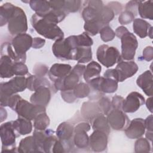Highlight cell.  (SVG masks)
Returning a JSON list of instances; mask_svg holds the SVG:
<instances>
[{
	"instance_id": "1",
	"label": "cell",
	"mask_w": 153,
	"mask_h": 153,
	"mask_svg": "<svg viewBox=\"0 0 153 153\" xmlns=\"http://www.w3.org/2000/svg\"><path fill=\"white\" fill-rule=\"evenodd\" d=\"M30 22L36 32L45 38L56 41L64 37L63 32L57 24L49 21L42 16L33 14Z\"/></svg>"
},
{
	"instance_id": "2",
	"label": "cell",
	"mask_w": 153,
	"mask_h": 153,
	"mask_svg": "<svg viewBox=\"0 0 153 153\" xmlns=\"http://www.w3.org/2000/svg\"><path fill=\"white\" fill-rule=\"evenodd\" d=\"M27 88V79L24 76H17L0 84L1 106H6L8 99L12 95L22 92Z\"/></svg>"
},
{
	"instance_id": "3",
	"label": "cell",
	"mask_w": 153,
	"mask_h": 153,
	"mask_svg": "<svg viewBox=\"0 0 153 153\" xmlns=\"http://www.w3.org/2000/svg\"><path fill=\"white\" fill-rule=\"evenodd\" d=\"M138 69L137 65L134 61L121 60L115 69L106 70L103 76L112 78L118 82H123L135 75Z\"/></svg>"
},
{
	"instance_id": "4",
	"label": "cell",
	"mask_w": 153,
	"mask_h": 153,
	"mask_svg": "<svg viewBox=\"0 0 153 153\" xmlns=\"http://www.w3.org/2000/svg\"><path fill=\"white\" fill-rule=\"evenodd\" d=\"M85 67V65L80 63L75 65L68 75L54 82V85L56 90L60 91L73 90L79 83L80 78L83 75Z\"/></svg>"
},
{
	"instance_id": "5",
	"label": "cell",
	"mask_w": 153,
	"mask_h": 153,
	"mask_svg": "<svg viewBox=\"0 0 153 153\" xmlns=\"http://www.w3.org/2000/svg\"><path fill=\"white\" fill-rule=\"evenodd\" d=\"M96 57L97 60L106 68L114 66L122 59L118 50L107 44H102L98 47Z\"/></svg>"
},
{
	"instance_id": "6",
	"label": "cell",
	"mask_w": 153,
	"mask_h": 153,
	"mask_svg": "<svg viewBox=\"0 0 153 153\" xmlns=\"http://www.w3.org/2000/svg\"><path fill=\"white\" fill-rule=\"evenodd\" d=\"M8 30L12 35L24 33L27 30V17L22 8L16 7L8 22Z\"/></svg>"
},
{
	"instance_id": "7",
	"label": "cell",
	"mask_w": 153,
	"mask_h": 153,
	"mask_svg": "<svg viewBox=\"0 0 153 153\" xmlns=\"http://www.w3.org/2000/svg\"><path fill=\"white\" fill-rule=\"evenodd\" d=\"M2 152H15L16 138L18 137L12 124V121L4 123L0 126Z\"/></svg>"
},
{
	"instance_id": "8",
	"label": "cell",
	"mask_w": 153,
	"mask_h": 153,
	"mask_svg": "<svg viewBox=\"0 0 153 153\" xmlns=\"http://www.w3.org/2000/svg\"><path fill=\"white\" fill-rule=\"evenodd\" d=\"M13 111L17 112L18 116L31 121L33 120L39 114L45 112V106L34 105L21 97Z\"/></svg>"
},
{
	"instance_id": "9",
	"label": "cell",
	"mask_w": 153,
	"mask_h": 153,
	"mask_svg": "<svg viewBox=\"0 0 153 153\" xmlns=\"http://www.w3.org/2000/svg\"><path fill=\"white\" fill-rule=\"evenodd\" d=\"M120 39L121 42V59L127 61L133 60L138 47L136 37L128 30L120 37Z\"/></svg>"
},
{
	"instance_id": "10",
	"label": "cell",
	"mask_w": 153,
	"mask_h": 153,
	"mask_svg": "<svg viewBox=\"0 0 153 153\" xmlns=\"http://www.w3.org/2000/svg\"><path fill=\"white\" fill-rule=\"evenodd\" d=\"M33 38L26 33L16 35L11 41V45L14 52L25 62L26 59V53L32 47Z\"/></svg>"
},
{
	"instance_id": "11",
	"label": "cell",
	"mask_w": 153,
	"mask_h": 153,
	"mask_svg": "<svg viewBox=\"0 0 153 153\" xmlns=\"http://www.w3.org/2000/svg\"><path fill=\"white\" fill-rule=\"evenodd\" d=\"M118 81L104 76H98L91 79L88 82L91 89L104 93H112L118 88Z\"/></svg>"
},
{
	"instance_id": "12",
	"label": "cell",
	"mask_w": 153,
	"mask_h": 153,
	"mask_svg": "<svg viewBox=\"0 0 153 153\" xmlns=\"http://www.w3.org/2000/svg\"><path fill=\"white\" fill-rule=\"evenodd\" d=\"M74 127L72 124L63 122L59 124L56 130V136L62 142L65 152L69 151L74 145L73 140Z\"/></svg>"
},
{
	"instance_id": "13",
	"label": "cell",
	"mask_w": 153,
	"mask_h": 153,
	"mask_svg": "<svg viewBox=\"0 0 153 153\" xmlns=\"http://www.w3.org/2000/svg\"><path fill=\"white\" fill-rule=\"evenodd\" d=\"M90 125L86 122L79 123L74 127L73 140L76 148L84 149L89 146V137L87 131L90 130Z\"/></svg>"
},
{
	"instance_id": "14",
	"label": "cell",
	"mask_w": 153,
	"mask_h": 153,
	"mask_svg": "<svg viewBox=\"0 0 153 153\" xmlns=\"http://www.w3.org/2000/svg\"><path fill=\"white\" fill-rule=\"evenodd\" d=\"M66 38L55 41L52 45V51L55 57L60 60H72L74 50Z\"/></svg>"
},
{
	"instance_id": "15",
	"label": "cell",
	"mask_w": 153,
	"mask_h": 153,
	"mask_svg": "<svg viewBox=\"0 0 153 153\" xmlns=\"http://www.w3.org/2000/svg\"><path fill=\"white\" fill-rule=\"evenodd\" d=\"M106 118L109 126L115 130L125 129L130 121L124 112L117 109H113L107 115Z\"/></svg>"
},
{
	"instance_id": "16",
	"label": "cell",
	"mask_w": 153,
	"mask_h": 153,
	"mask_svg": "<svg viewBox=\"0 0 153 153\" xmlns=\"http://www.w3.org/2000/svg\"><path fill=\"white\" fill-rule=\"evenodd\" d=\"M145 103V100L142 94L136 91L131 92L123 101L122 111L126 113L134 112Z\"/></svg>"
},
{
	"instance_id": "17",
	"label": "cell",
	"mask_w": 153,
	"mask_h": 153,
	"mask_svg": "<svg viewBox=\"0 0 153 153\" xmlns=\"http://www.w3.org/2000/svg\"><path fill=\"white\" fill-rule=\"evenodd\" d=\"M108 135L100 130H94L89 136V146L94 152H102L106 149Z\"/></svg>"
},
{
	"instance_id": "18",
	"label": "cell",
	"mask_w": 153,
	"mask_h": 153,
	"mask_svg": "<svg viewBox=\"0 0 153 153\" xmlns=\"http://www.w3.org/2000/svg\"><path fill=\"white\" fill-rule=\"evenodd\" d=\"M145 129L144 120L137 118L130 121V124L124 129V132L129 139H138L144 134Z\"/></svg>"
},
{
	"instance_id": "19",
	"label": "cell",
	"mask_w": 153,
	"mask_h": 153,
	"mask_svg": "<svg viewBox=\"0 0 153 153\" xmlns=\"http://www.w3.org/2000/svg\"><path fill=\"white\" fill-rule=\"evenodd\" d=\"M50 87L42 86L37 88L30 97L32 103L45 106L50 102L51 99Z\"/></svg>"
},
{
	"instance_id": "20",
	"label": "cell",
	"mask_w": 153,
	"mask_h": 153,
	"mask_svg": "<svg viewBox=\"0 0 153 153\" xmlns=\"http://www.w3.org/2000/svg\"><path fill=\"white\" fill-rule=\"evenodd\" d=\"M136 84L148 96L153 94V79L152 72L146 71L140 75L136 79Z\"/></svg>"
},
{
	"instance_id": "21",
	"label": "cell",
	"mask_w": 153,
	"mask_h": 153,
	"mask_svg": "<svg viewBox=\"0 0 153 153\" xmlns=\"http://www.w3.org/2000/svg\"><path fill=\"white\" fill-rule=\"evenodd\" d=\"M134 32L141 38L149 36L152 38V27L146 20L142 19H134L133 24Z\"/></svg>"
},
{
	"instance_id": "22",
	"label": "cell",
	"mask_w": 153,
	"mask_h": 153,
	"mask_svg": "<svg viewBox=\"0 0 153 153\" xmlns=\"http://www.w3.org/2000/svg\"><path fill=\"white\" fill-rule=\"evenodd\" d=\"M72 70V66L69 64L54 63L48 71V75L50 79L54 82L68 75Z\"/></svg>"
},
{
	"instance_id": "23",
	"label": "cell",
	"mask_w": 153,
	"mask_h": 153,
	"mask_svg": "<svg viewBox=\"0 0 153 153\" xmlns=\"http://www.w3.org/2000/svg\"><path fill=\"white\" fill-rule=\"evenodd\" d=\"M66 39L74 49L78 47H91L93 44V39L85 32L78 35L69 36Z\"/></svg>"
},
{
	"instance_id": "24",
	"label": "cell",
	"mask_w": 153,
	"mask_h": 153,
	"mask_svg": "<svg viewBox=\"0 0 153 153\" xmlns=\"http://www.w3.org/2000/svg\"><path fill=\"white\" fill-rule=\"evenodd\" d=\"M12 124L18 137L20 136V135L29 134L32 130L31 121L19 116L17 120L12 121Z\"/></svg>"
},
{
	"instance_id": "25",
	"label": "cell",
	"mask_w": 153,
	"mask_h": 153,
	"mask_svg": "<svg viewBox=\"0 0 153 153\" xmlns=\"http://www.w3.org/2000/svg\"><path fill=\"white\" fill-rule=\"evenodd\" d=\"M92 51L91 47H78L73 53L72 60H76L78 63H85L91 61Z\"/></svg>"
},
{
	"instance_id": "26",
	"label": "cell",
	"mask_w": 153,
	"mask_h": 153,
	"mask_svg": "<svg viewBox=\"0 0 153 153\" xmlns=\"http://www.w3.org/2000/svg\"><path fill=\"white\" fill-rule=\"evenodd\" d=\"M14 61L8 56H1L0 76L2 78H8L13 76V66Z\"/></svg>"
},
{
	"instance_id": "27",
	"label": "cell",
	"mask_w": 153,
	"mask_h": 153,
	"mask_svg": "<svg viewBox=\"0 0 153 153\" xmlns=\"http://www.w3.org/2000/svg\"><path fill=\"white\" fill-rule=\"evenodd\" d=\"M26 79L27 88L32 91H35L37 88L42 86L50 87L51 85L49 81L44 76H40L29 74V76L26 77Z\"/></svg>"
},
{
	"instance_id": "28",
	"label": "cell",
	"mask_w": 153,
	"mask_h": 153,
	"mask_svg": "<svg viewBox=\"0 0 153 153\" xmlns=\"http://www.w3.org/2000/svg\"><path fill=\"white\" fill-rule=\"evenodd\" d=\"M102 67L99 63L95 61L90 62L85 67L83 74L84 80L88 83L91 79L100 76Z\"/></svg>"
},
{
	"instance_id": "29",
	"label": "cell",
	"mask_w": 153,
	"mask_h": 153,
	"mask_svg": "<svg viewBox=\"0 0 153 153\" xmlns=\"http://www.w3.org/2000/svg\"><path fill=\"white\" fill-rule=\"evenodd\" d=\"M91 126L94 130L102 131L108 135L110 133V126L107 118L102 113L97 115L91 120Z\"/></svg>"
},
{
	"instance_id": "30",
	"label": "cell",
	"mask_w": 153,
	"mask_h": 153,
	"mask_svg": "<svg viewBox=\"0 0 153 153\" xmlns=\"http://www.w3.org/2000/svg\"><path fill=\"white\" fill-rule=\"evenodd\" d=\"M17 151L22 153L38 152L33 136H29L22 139L19 143Z\"/></svg>"
},
{
	"instance_id": "31",
	"label": "cell",
	"mask_w": 153,
	"mask_h": 153,
	"mask_svg": "<svg viewBox=\"0 0 153 153\" xmlns=\"http://www.w3.org/2000/svg\"><path fill=\"white\" fill-rule=\"evenodd\" d=\"M16 6L11 3L6 2L0 7V24L3 26L8 23L10 19L13 14Z\"/></svg>"
},
{
	"instance_id": "32",
	"label": "cell",
	"mask_w": 153,
	"mask_h": 153,
	"mask_svg": "<svg viewBox=\"0 0 153 153\" xmlns=\"http://www.w3.org/2000/svg\"><path fill=\"white\" fill-rule=\"evenodd\" d=\"M137 11L142 19L153 20V1H140L137 7Z\"/></svg>"
},
{
	"instance_id": "33",
	"label": "cell",
	"mask_w": 153,
	"mask_h": 153,
	"mask_svg": "<svg viewBox=\"0 0 153 153\" xmlns=\"http://www.w3.org/2000/svg\"><path fill=\"white\" fill-rule=\"evenodd\" d=\"M54 131L51 130H35L33 131V136L37 147L38 152H42V145L46 138L50 135L53 134Z\"/></svg>"
},
{
	"instance_id": "34",
	"label": "cell",
	"mask_w": 153,
	"mask_h": 153,
	"mask_svg": "<svg viewBox=\"0 0 153 153\" xmlns=\"http://www.w3.org/2000/svg\"><path fill=\"white\" fill-rule=\"evenodd\" d=\"M29 4L32 10L39 15H44L51 10L48 1H30Z\"/></svg>"
},
{
	"instance_id": "35",
	"label": "cell",
	"mask_w": 153,
	"mask_h": 153,
	"mask_svg": "<svg viewBox=\"0 0 153 153\" xmlns=\"http://www.w3.org/2000/svg\"><path fill=\"white\" fill-rule=\"evenodd\" d=\"M33 120V127L35 130H46L50 124V118L45 112L39 114Z\"/></svg>"
},
{
	"instance_id": "36",
	"label": "cell",
	"mask_w": 153,
	"mask_h": 153,
	"mask_svg": "<svg viewBox=\"0 0 153 153\" xmlns=\"http://www.w3.org/2000/svg\"><path fill=\"white\" fill-rule=\"evenodd\" d=\"M105 26H106V25L99 21L85 22L84 29L85 30V32H86L89 36H95L99 33L100 29Z\"/></svg>"
},
{
	"instance_id": "37",
	"label": "cell",
	"mask_w": 153,
	"mask_h": 153,
	"mask_svg": "<svg viewBox=\"0 0 153 153\" xmlns=\"http://www.w3.org/2000/svg\"><path fill=\"white\" fill-rule=\"evenodd\" d=\"M91 90V88L88 83L80 82L74 87L73 93L76 99L84 98L90 95Z\"/></svg>"
},
{
	"instance_id": "38",
	"label": "cell",
	"mask_w": 153,
	"mask_h": 153,
	"mask_svg": "<svg viewBox=\"0 0 153 153\" xmlns=\"http://www.w3.org/2000/svg\"><path fill=\"white\" fill-rule=\"evenodd\" d=\"M151 149V146L149 140L146 138H138L135 142L134 151L137 153L149 152Z\"/></svg>"
},
{
	"instance_id": "39",
	"label": "cell",
	"mask_w": 153,
	"mask_h": 153,
	"mask_svg": "<svg viewBox=\"0 0 153 153\" xmlns=\"http://www.w3.org/2000/svg\"><path fill=\"white\" fill-rule=\"evenodd\" d=\"M81 4L82 2L79 0L64 1L63 11L66 14L69 13H75L79 10Z\"/></svg>"
},
{
	"instance_id": "40",
	"label": "cell",
	"mask_w": 153,
	"mask_h": 153,
	"mask_svg": "<svg viewBox=\"0 0 153 153\" xmlns=\"http://www.w3.org/2000/svg\"><path fill=\"white\" fill-rule=\"evenodd\" d=\"M101 39L103 42H109L114 39L115 36V32L108 25L103 26L99 31Z\"/></svg>"
},
{
	"instance_id": "41",
	"label": "cell",
	"mask_w": 153,
	"mask_h": 153,
	"mask_svg": "<svg viewBox=\"0 0 153 153\" xmlns=\"http://www.w3.org/2000/svg\"><path fill=\"white\" fill-rule=\"evenodd\" d=\"M97 105L100 111L106 115H107L113 109L112 103L107 97H101L98 101Z\"/></svg>"
},
{
	"instance_id": "42",
	"label": "cell",
	"mask_w": 153,
	"mask_h": 153,
	"mask_svg": "<svg viewBox=\"0 0 153 153\" xmlns=\"http://www.w3.org/2000/svg\"><path fill=\"white\" fill-rule=\"evenodd\" d=\"M13 73L16 76H25L28 74V69L25 63L22 62H14L13 66Z\"/></svg>"
},
{
	"instance_id": "43",
	"label": "cell",
	"mask_w": 153,
	"mask_h": 153,
	"mask_svg": "<svg viewBox=\"0 0 153 153\" xmlns=\"http://www.w3.org/2000/svg\"><path fill=\"white\" fill-rule=\"evenodd\" d=\"M134 17L135 16L133 13L125 10L120 14L118 17V22L121 25H127L134 20Z\"/></svg>"
},
{
	"instance_id": "44",
	"label": "cell",
	"mask_w": 153,
	"mask_h": 153,
	"mask_svg": "<svg viewBox=\"0 0 153 153\" xmlns=\"http://www.w3.org/2000/svg\"><path fill=\"white\" fill-rule=\"evenodd\" d=\"M33 72L35 74L34 75L40 76H44L48 72V69L45 65L38 64L34 66Z\"/></svg>"
},
{
	"instance_id": "45",
	"label": "cell",
	"mask_w": 153,
	"mask_h": 153,
	"mask_svg": "<svg viewBox=\"0 0 153 153\" xmlns=\"http://www.w3.org/2000/svg\"><path fill=\"white\" fill-rule=\"evenodd\" d=\"M61 96L63 100L68 103H72L76 99L74 94L73 90L61 91Z\"/></svg>"
},
{
	"instance_id": "46",
	"label": "cell",
	"mask_w": 153,
	"mask_h": 153,
	"mask_svg": "<svg viewBox=\"0 0 153 153\" xmlns=\"http://www.w3.org/2000/svg\"><path fill=\"white\" fill-rule=\"evenodd\" d=\"M124 99L119 96V95H115L112 97V106L113 109H117L122 110V105Z\"/></svg>"
},
{
	"instance_id": "47",
	"label": "cell",
	"mask_w": 153,
	"mask_h": 153,
	"mask_svg": "<svg viewBox=\"0 0 153 153\" xmlns=\"http://www.w3.org/2000/svg\"><path fill=\"white\" fill-rule=\"evenodd\" d=\"M143 59L147 61H151L153 59V48L152 46H148L145 47L143 50L142 53Z\"/></svg>"
},
{
	"instance_id": "48",
	"label": "cell",
	"mask_w": 153,
	"mask_h": 153,
	"mask_svg": "<svg viewBox=\"0 0 153 153\" xmlns=\"http://www.w3.org/2000/svg\"><path fill=\"white\" fill-rule=\"evenodd\" d=\"M140 1H130L126 5V10L129 11L136 16V10H137V7L139 4Z\"/></svg>"
},
{
	"instance_id": "49",
	"label": "cell",
	"mask_w": 153,
	"mask_h": 153,
	"mask_svg": "<svg viewBox=\"0 0 153 153\" xmlns=\"http://www.w3.org/2000/svg\"><path fill=\"white\" fill-rule=\"evenodd\" d=\"M45 43V40L39 37H35L33 38V42L32 47L35 49L42 48Z\"/></svg>"
},
{
	"instance_id": "50",
	"label": "cell",
	"mask_w": 153,
	"mask_h": 153,
	"mask_svg": "<svg viewBox=\"0 0 153 153\" xmlns=\"http://www.w3.org/2000/svg\"><path fill=\"white\" fill-rule=\"evenodd\" d=\"M144 123L145 128L148 131H152L153 130V123H152V115H149L145 120H144Z\"/></svg>"
},
{
	"instance_id": "51",
	"label": "cell",
	"mask_w": 153,
	"mask_h": 153,
	"mask_svg": "<svg viewBox=\"0 0 153 153\" xmlns=\"http://www.w3.org/2000/svg\"><path fill=\"white\" fill-rule=\"evenodd\" d=\"M108 5L112 9L115 14H118L122 9L121 4L117 2H111L108 4Z\"/></svg>"
},
{
	"instance_id": "52",
	"label": "cell",
	"mask_w": 153,
	"mask_h": 153,
	"mask_svg": "<svg viewBox=\"0 0 153 153\" xmlns=\"http://www.w3.org/2000/svg\"><path fill=\"white\" fill-rule=\"evenodd\" d=\"M128 31V29L124 27V26H119L118 27L116 30H115V35L118 37V38H120L123 35H124L126 32Z\"/></svg>"
},
{
	"instance_id": "53",
	"label": "cell",
	"mask_w": 153,
	"mask_h": 153,
	"mask_svg": "<svg viewBox=\"0 0 153 153\" xmlns=\"http://www.w3.org/2000/svg\"><path fill=\"white\" fill-rule=\"evenodd\" d=\"M146 105L148 110L152 113V97L150 96V97L148 98L146 101Z\"/></svg>"
},
{
	"instance_id": "54",
	"label": "cell",
	"mask_w": 153,
	"mask_h": 153,
	"mask_svg": "<svg viewBox=\"0 0 153 153\" xmlns=\"http://www.w3.org/2000/svg\"><path fill=\"white\" fill-rule=\"evenodd\" d=\"M7 117V113L6 110L3 108V106H1V121L2 122L5 119H6Z\"/></svg>"
},
{
	"instance_id": "55",
	"label": "cell",
	"mask_w": 153,
	"mask_h": 153,
	"mask_svg": "<svg viewBox=\"0 0 153 153\" xmlns=\"http://www.w3.org/2000/svg\"><path fill=\"white\" fill-rule=\"evenodd\" d=\"M146 139L149 140L150 142H152V131H148L146 132Z\"/></svg>"
}]
</instances>
